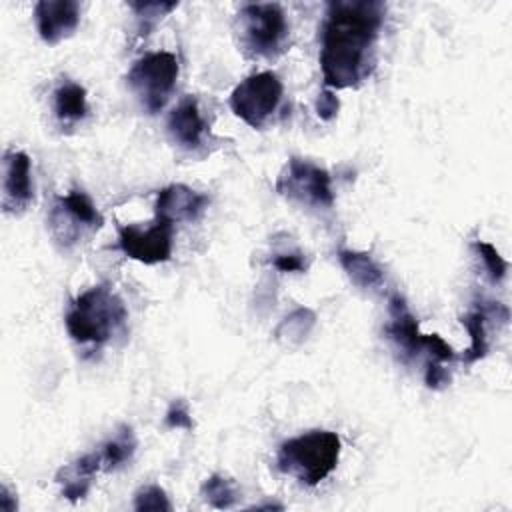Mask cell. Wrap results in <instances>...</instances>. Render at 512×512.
<instances>
[{
  "label": "cell",
  "mask_w": 512,
  "mask_h": 512,
  "mask_svg": "<svg viewBox=\"0 0 512 512\" xmlns=\"http://www.w3.org/2000/svg\"><path fill=\"white\" fill-rule=\"evenodd\" d=\"M386 4L376 0H336L326 6L320 68L326 88H354L376 64V42Z\"/></svg>",
  "instance_id": "6da1fadb"
},
{
  "label": "cell",
  "mask_w": 512,
  "mask_h": 512,
  "mask_svg": "<svg viewBox=\"0 0 512 512\" xmlns=\"http://www.w3.org/2000/svg\"><path fill=\"white\" fill-rule=\"evenodd\" d=\"M126 322L124 300L108 284H96L78 294L64 316L70 338L80 346L92 348H102L124 334Z\"/></svg>",
  "instance_id": "7a4b0ae2"
},
{
  "label": "cell",
  "mask_w": 512,
  "mask_h": 512,
  "mask_svg": "<svg viewBox=\"0 0 512 512\" xmlns=\"http://www.w3.org/2000/svg\"><path fill=\"white\" fill-rule=\"evenodd\" d=\"M340 436L330 430H308L280 444L276 468L304 486L326 480L340 460Z\"/></svg>",
  "instance_id": "3957f363"
},
{
  "label": "cell",
  "mask_w": 512,
  "mask_h": 512,
  "mask_svg": "<svg viewBox=\"0 0 512 512\" xmlns=\"http://www.w3.org/2000/svg\"><path fill=\"white\" fill-rule=\"evenodd\" d=\"M236 34L248 56L274 60L288 46L290 24L280 4H246L236 16Z\"/></svg>",
  "instance_id": "277c9868"
},
{
  "label": "cell",
  "mask_w": 512,
  "mask_h": 512,
  "mask_svg": "<svg viewBox=\"0 0 512 512\" xmlns=\"http://www.w3.org/2000/svg\"><path fill=\"white\" fill-rule=\"evenodd\" d=\"M384 332L406 362L420 354H426V362L450 364L456 360L454 350L438 334L420 332L416 316L400 294H394L388 300V324L384 326Z\"/></svg>",
  "instance_id": "5b68a950"
},
{
  "label": "cell",
  "mask_w": 512,
  "mask_h": 512,
  "mask_svg": "<svg viewBox=\"0 0 512 512\" xmlns=\"http://www.w3.org/2000/svg\"><path fill=\"white\" fill-rule=\"evenodd\" d=\"M180 74L178 58L172 52H152L138 58L128 76V88L148 114L160 112L176 88Z\"/></svg>",
  "instance_id": "8992f818"
},
{
  "label": "cell",
  "mask_w": 512,
  "mask_h": 512,
  "mask_svg": "<svg viewBox=\"0 0 512 512\" xmlns=\"http://www.w3.org/2000/svg\"><path fill=\"white\" fill-rule=\"evenodd\" d=\"M276 192L294 204L328 210L334 204L332 178L322 166L304 160L290 158L276 180Z\"/></svg>",
  "instance_id": "52a82bcc"
},
{
  "label": "cell",
  "mask_w": 512,
  "mask_h": 512,
  "mask_svg": "<svg viewBox=\"0 0 512 512\" xmlns=\"http://www.w3.org/2000/svg\"><path fill=\"white\" fill-rule=\"evenodd\" d=\"M284 96L282 80L274 72L244 78L230 94L232 112L252 128L266 126L278 112Z\"/></svg>",
  "instance_id": "ba28073f"
},
{
  "label": "cell",
  "mask_w": 512,
  "mask_h": 512,
  "mask_svg": "<svg viewBox=\"0 0 512 512\" xmlns=\"http://www.w3.org/2000/svg\"><path fill=\"white\" fill-rule=\"evenodd\" d=\"M102 224V214L96 210L90 196L78 188L58 196L48 216L50 232L62 248L74 246L84 234L98 232Z\"/></svg>",
  "instance_id": "9c48e42d"
},
{
  "label": "cell",
  "mask_w": 512,
  "mask_h": 512,
  "mask_svg": "<svg viewBox=\"0 0 512 512\" xmlns=\"http://www.w3.org/2000/svg\"><path fill=\"white\" fill-rule=\"evenodd\" d=\"M120 250L142 264H160L172 256V226L156 220L148 228L136 224L122 226L118 232Z\"/></svg>",
  "instance_id": "30bf717a"
},
{
  "label": "cell",
  "mask_w": 512,
  "mask_h": 512,
  "mask_svg": "<svg viewBox=\"0 0 512 512\" xmlns=\"http://www.w3.org/2000/svg\"><path fill=\"white\" fill-rule=\"evenodd\" d=\"M34 202L30 158L22 150H6L2 158V208L22 214Z\"/></svg>",
  "instance_id": "8fae6325"
},
{
  "label": "cell",
  "mask_w": 512,
  "mask_h": 512,
  "mask_svg": "<svg viewBox=\"0 0 512 512\" xmlns=\"http://www.w3.org/2000/svg\"><path fill=\"white\" fill-rule=\"evenodd\" d=\"M210 204V198L186 184H170L156 196V220L170 226L198 220Z\"/></svg>",
  "instance_id": "7c38bea8"
},
{
  "label": "cell",
  "mask_w": 512,
  "mask_h": 512,
  "mask_svg": "<svg viewBox=\"0 0 512 512\" xmlns=\"http://www.w3.org/2000/svg\"><path fill=\"white\" fill-rule=\"evenodd\" d=\"M40 38L54 46L72 36L80 24V4L74 0H40L34 6Z\"/></svg>",
  "instance_id": "4fadbf2b"
},
{
  "label": "cell",
  "mask_w": 512,
  "mask_h": 512,
  "mask_svg": "<svg viewBox=\"0 0 512 512\" xmlns=\"http://www.w3.org/2000/svg\"><path fill=\"white\" fill-rule=\"evenodd\" d=\"M166 126L172 142L188 152L198 150L208 134V124L194 96H186L174 106Z\"/></svg>",
  "instance_id": "5bb4252c"
},
{
  "label": "cell",
  "mask_w": 512,
  "mask_h": 512,
  "mask_svg": "<svg viewBox=\"0 0 512 512\" xmlns=\"http://www.w3.org/2000/svg\"><path fill=\"white\" fill-rule=\"evenodd\" d=\"M98 470H102V458L98 450L88 452L76 458L74 462L62 466L56 474V482L62 488V496L70 502L82 500L88 494L92 486V478Z\"/></svg>",
  "instance_id": "9a60e30c"
},
{
  "label": "cell",
  "mask_w": 512,
  "mask_h": 512,
  "mask_svg": "<svg viewBox=\"0 0 512 512\" xmlns=\"http://www.w3.org/2000/svg\"><path fill=\"white\" fill-rule=\"evenodd\" d=\"M52 108L62 128H72L88 116L86 88L74 80H60L52 92Z\"/></svg>",
  "instance_id": "2e32d148"
},
{
  "label": "cell",
  "mask_w": 512,
  "mask_h": 512,
  "mask_svg": "<svg viewBox=\"0 0 512 512\" xmlns=\"http://www.w3.org/2000/svg\"><path fill=\"white\" fill-rule=\"evenodd\" d=\"M338 262L350 282L362 290H378L384 284V272L368 252L340 248L336 252Z\"/></svg>",
  "instance_id": "e0dca14e"
},
{
  "label": "cell",
  "mask_w": 512,
  "mask_h": 512,
  "mask_svg": "<svg viewBox=\"0 0 512 512\" xmlns=\"http://www.w3.org/2000/svg\"><path fill=\"white\" fill-rule=\"evenodd\" d=\"M504 306H500V304H496V306H486L484 302H480V304H476V308L474 310H470L468 314H464L462 316V324H464V328L468 330V334H470V346L466 348V352H464V356H462V360L466 362V364H472V362H476V360H480V358H484L486 356V352H488V336H486V320L490 318V316H498V310H502Z\"/></svg>",
  "instance_id": "ac0fdd59"
},
{
  "label": "cell",
  "mask_w": 512,
  "mask_h": 512,
  "mask_svg": "<svg viewBox=\"0 0 512 512\" xmlns=\"http://www.w3.org/2000/svg\"><path fill=\"white\" fill-rule=\"evenodd\" d=\"M136 446L138 442L132 428L120 426L118 432L110 440H106L98 450L102 458V470H116L122 464H126L134 456Z\"/></svg>",
  "instance_id": "d6986e66"
},
{
  "label": "cell",
  "mask_w": 512,
  "mask_h": 512,
  "mask_svg": "<svg viewBox=\"0 0 512 512\" xmlns=\"http://www.w3.org/2000/svg\"><path fill=\"white\" fill-rule=\"evenodd\" d=\"M204 500L214 506V508H232L238 500V488L234 484V480L222 476V474H212L204 480L202 488H200Z\"/></svg>",
  "instance_id": "ffe728a7"
},
{
  "label": "cell",
  "mask_w": 512,
  "mask_h": 512,
  "mask_svg": "<svg viewBox=\"0 0 512 512\" xmlns=\"http://www.w3.org/2000/svg\"><path fill=\"white\" fill-rule=\"evenodd\" d=\"M130 10L136 16L138 22V32L140 34H150V30L166 16L170 14L178 4L176 2H130Z\"/></svg>",
  "instance_id": "44dd1931"
},
{
  "label": "cell",
  "mask_w": 512,
  "mask_h": 512,
  "mask_svg": "<svg viewBox=\"0 0 512 512\" xmlns=\"http://www.w3.org/2000/svg\"><path fill=\"white\" fill-rule=\"evenodd\" d=\"M472 248L476 250L478 258L482 260L484 264V270L490 278L492 284H498L504 280L506 272H508V262L500 256V252L490 244V242H484V240H474L472 242Z\"/></svg>",
  "instance_id": "7402d4cb"
},
{
  "label": "cell",
  "mask_w": 512,
  "mask_h": 512,
  "mask_svg": "<svg viewBox=\"0 0 512 512\" xmlns=\"http://www.w3.org/2000/svg\"><path fill=\"white\" fill-rule=\"evenodd\" d=\"M314 320H316L314 312H310V310H306V308H298V310L292 312L288 318H284V322H282V324L278 326V330H276V336H278V338L286 336L288 340H292V338L302 340V338H306V334L312 330Z\"/></svg>",
  "instance_id": "603a6c76"
},
{
  "label": "cell",
  "mask_w": 512,
  "mask_h": 512,
  "mask_svg": "<svg viewBox=\"0 0 512 512\" xmlns=\"http://www.w3.org/2000/svg\"><path fill=\"white\" fill-rule=\"evenodd\" d=\"M134 510H166L168 512L172 510V504L160 486L148 484L134 494Z\"/></svg>",
  "instance_id": "cb8c5ba5"
},
{
  "label": "cell",
  "mask_w": 512,
  "mask_h": 512,
  "mask_svg": "<svg viewBox=\"0 0 512 512\" xmlns=\"http://www.w3.org/2000/svg\"><path fill=\"white\" fill-rule=\"evenodd\" d=\"M338 110H340V100H338V96H336L330 88H324V90L318 94V98H316V114L320 116V120L330 122V120L336 118Z\"/></svg>",
  "instance_id": "d4e9b609"
},
{
  "label": "cell",
  "mask_w": 512,
  "mask_h": 512,
  "mask_svg": "<svg viewBox=\"0 0 512 512\" xmlns=\"http://www.w3.org/2000/svg\"><path fill=\"white\" fill-rule=\"evenodd\" d=\"M166 426L168 428H184V430H190L194 426L192 422V416L188 412V406L182 402V400H176L170 404L168 412H166Z\"/></svg>",
  "instance_id": "484cf974"
},
{
  "label": "cell",
  "mask_w": 512,
  "mask_h": 512,
  "mask_svg": "<svg viewBox=\"0 0 512 512\" xmlns=\"http://www.w3.org/2000/svg\"><path fill=\"white\" fill-rule=\"evenodd\" d=\"M424 380L434 390L444 388L446 384H450V370L446 368L444 362H426Z\"/></svg>",
  "instance_id": "4316f807"
},
{
  "label": "cell",
  "mask_w": 512,
  "mask_h": 512,
  "mask_svg": "<svg viewBox=\"0 0 512 512\" xmlns=\"http://www.w3.org/2000/svg\"><path fill=\"white\" fill-rule=\"evenodd\" d=\"M274 268L280 272H304L306 264L300 252H284V254H276L272 260Z\"/></svg>",
  "instance_id": "83f0119b"
},
{
  "label": "cell",
  "mask_w": 512,
  "mask_h": 512,
  "mask_svg": "<svg viewBox=\"0 0 512 512\" xmlns=\"http://www.w3.org/2000/svg\"><path fill=\"white\" fill-rule=\"evenodd\" d=\"M0 508L4 512H14L18 508V502L12 498V494L6 486H2V490H0Z\"/></svg>",
  "instance_id": "f1b7e54d"
}]
</instances>
